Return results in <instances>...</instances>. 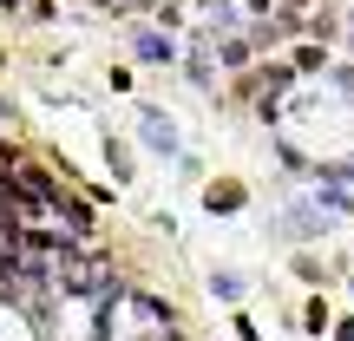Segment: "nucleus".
Wrapping results in <instances>:
<instances>
[{
	"label": "nucleus",
	"instance_id": "3",
	"mask_svg": "<svg viewBox=\"0 0 354 341\" xmlns=\"http://www.w3.org/2000/svg\"><path fill=\"white\" fill-rule=\"evenodd\" d=\"M131 46H138V59H151V66H158V59H171V53H177L171 39H158V33H138Z\"/></svg>",
	"mask_w": 354,
	"mask_h": 341
},
{
	"label": "nucleus",
	"instance_id": "1",
	"mask_svg": "<svg viewBox=\"0 0 354 341\" xmlns=\"http://www.w3.org/2000/svg\"><path fill=\"white\" fill-rule=\"evenodd\" d=\"M138 138H145V151L177 158V118H171V112H158V105H145V112H138Z\"/></svg>",
	"mask_w": 354,
	"mask_h": 341
},
{
	"label": "nucleus",
	"instance_id": "7",
	"mask_svg": "<svg viewBox=\"0 0 354 341\" xmlns=\"http://www.w3.org/2000/svg\"><path fill=\"white\" fill-rule=\"evenodd\" d=\"M335 184H354V165H342V171H335Z\"/></svg>",
	"mask_w": 354,
	"mask_h": 341
},
{
	"label": "nucleus",
	"instance_id": "4",
	"mask_svg": "<svg viewBox=\"0 0 354 341\" xmlns=\"http://www.w3.org/2000/svg\"><path fill=\"white\" fill-rule=\"evenodd\" d=\"M236 203H243L236 184H210V210H236Z\"/></svg>",
	"mask_w": 354,
	"mask_h": 341
},
{
	"label": "nucleus",
	"instance_id": "6",
	"mask_svg": "<svg viewBox=\"0 0 354 341\" xmlns=\"http://www.w3.org/2000/svg\"><path fill=\"white\" fill-rule=\"evenodd\" d=\"M7 125H13V105H7V99H0V131H7Z\"/></svg>",
	"mask_w": 354,
	"mask_h": 341
},
{
	"label": "nucleus",
	"instance_id": "2",
	"mask_svg": "<svg viewBox=\"0 0 354 341\" xmlns=\"http://www.w3.org/2000/svg\"><path fill=\"white\" fill-rule=\"evenodd\" d=\"M243 289H250L243 269H216V276H210V295H216V302H243Z\"/></svg>",
	"mask_w": 354,
	"mask_h": 341
},
{
	"label": "nucleus",
	"instance_id": "5",
	"mask_svg": "<svg viewBox=\"0 0 354 341\" xmlns=\"http://www.w3.org/2000/svg\"><path fill=\"white\" fill-rule=\"evenodd\" d=\"M335 86H342L348 99H354V66H342V73H335Z\"/></svg>",
	"mask_w": 354,
	"mask_h": 341
}]
</instances>
